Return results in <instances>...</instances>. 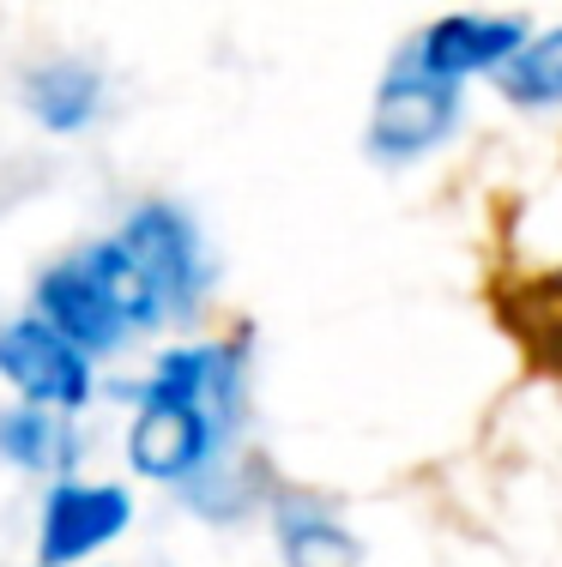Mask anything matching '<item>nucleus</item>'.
I'll return each mask as SVG.
<instances>
[{
	"label": "nucleus",
	"mask_w": 562,
	"mask_h": 567,
	"mask_svg": "<svg viewBox=\"0 0 562 567\" xmlns=\"http://www.w3.org/2000/svg\"><path fill=\"white\" fill-rule=\"evenodd\" d=\"M285 544H290V561L297 567H351V556H357L333 525H290Z\"/></svg>",
	"instance_id": "7"
},
{
	"label": "nucleus",
	"mask_w": 562,
	"mask_h": 567,
	"mask_svg": "<svg viewBox=\"0 0 562 567\" xmlns=\"http://www.w3.org/2000/svg\"><path fill=\"white\" fill-rule=\"evenodd\" d=\"M453 121V91L448 79H399V85H387L381 97V115H375V140L387 145V152H418V145L441 140V127Z\"/></svg>",
	"instance_id": "5"
},
{
	"label": "nucleus",
	"mask_w": 562,
	"mask_h": 567,
	"mask_svg": "<svg viewBox=\"0 0 562 567\" xmlns=\"http://www.w3.org/2000/svg\"><path fill=\"white\" fill-rule=\"evenodd\" d=\"M19 435H12V453L31 458V465H49V447H61V435L49 423H12Z\"/></svg>",
	"instance_id": "8"
},
{
	"label": "nucleus",
	"mask_w": 562,
	"mask_h": 567,
	"mask_svg": "<svg viewBox=\"0 0 562 567\" xmlns=\"http://www.w3.org/2000/svg\"><path fill=\"white\" fill-rule=\"evenodd\" d=\"M520 43H527V31H520L514 19H441L436 31L423 37L418 73L460 79V73H478V66L508 61Z\"/></svg>",
	"instance_id": "2"
},
{
	"label": "nucleus",
	"mask_w": 562,
	"mask_h": 567,
	"mask_svg": "<svg viewBox=\"0 0 562 567\" xmlns=\"http://www.w3.org/2000/svg\"><path fill=\"white\" fill-rule=\"evenodd\" d=\"M127 519V495L115 489H61L43 513V561H79L85 549H98L103 537H115Z\"/></svg>",
	"instance_id": "3"
},
{
	"label": "nucleus",
	"mask_w": 562,
	"mask_h": 567,
	"mask_svg": "<svg viewBox=\"0 0 562 567\" xmlns=\"http://www.w3.org/2000/svg\"><path fill=\"white\" fill-rule=\"evenodd\" d=\"M0 374L19 381L31 399H49V404L85 399V357H79V344L61 339L49 320H24V327L0 332Z\"/></svg>",
	"instance_id": "1"
},
{
	"label": "nucleus",
	"mask_w": 562,
	"mask_h": 567,
	"mask_svg": "<svg viewBox=\"0 0 562 567\" xmlns=\"http://www.w3.org/2000/svg\"><path fill=\"white\" fill-rule=\"evenodd\" d=\"M502 91L514 103H562V31H551L544 43H527L508 55Z\"/></svg>",
	"instance_id": "6"
},
{
	"label": "nucleus",
	"mask_w": 562,
	"mask_h": 567,
	"mask_svg": "<svg viewBox=\"0 0 562 567\" xmlns=\"http://www.w3.org/2000/svg\"><path fill=\"white\" fill-rule=\"evenodd\" d=\"M43 308H49V327L73 344H115L127 327L122 308L110 302V290L98 284V272H91L85 260L61 266V272L43 284Z\"/></svg>",
	"instance_id": "4"
}]
</instances>
